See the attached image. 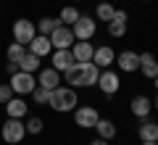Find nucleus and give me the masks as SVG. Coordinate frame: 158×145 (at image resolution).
Instances as JSON below:
<instances>
[{
  "mask_svg": "<svg viewBox=\"0 0 158 145\" xmlns=\"http://www.w3.org/2000/svg\"><path fill=\"white\" fill-rule=\"evenodd\" d=\"M48 106L53 111H58V113H69V111H74L79 106V95L69 84H58V87H53L48 92Z\"/></svg>",
  "mask_w": 158,
  "mask_h": 145,
  "instance_id": "f03ea898",
  "label": "nucleus"
},
{
  "mask_svg": "<svg viewBox=\"0 0 158 145\" xmlns=\"http://www.w3.org/2000/svg\"><path fill=\"white\" fill-rule=\"evenodd\" d=\"M116 66H118V71H124V74L137 71V69H140V53H135V50L116 53Z\"/></svg>",
  "mask_w": 158,
  "mask_h": 145,
  "instance_id": "9b49d317",
  "label": "nucleus"
},
{
  "mask_svg": "<svg viewBox=\"0 0 158 145\" xmlns=\"http://www.w3.org/2000/svg\"><path fill=\"white\" fill-rule=\"evenodd\" d=\"M90 145H111V143H108V140H103V137H98V140H92Z\"/></svg>",
  "mask_w": 158,
  "mask_h": 145,
  "instance_id": "7c9ffc66",
  "label": "nucleus"
},
{
  "mask_svg": "<svg viewBox=\"0 0 158 145\" xmlns=\"http://www.w3.org/2000/svg\"><path fill=\"white\" fill-rule=\"evenodd\" d=\"M95 132H98V137H103V140H108L111 143L113 137H116V124L111 122V119H98V124H95Z\"/></svg>",
  "mask_w": 158,
  "mask_h": 145,
  "instance_id": "aec40b11",
  "label": "nucleus"
},
{
  "mask_svg": "<svg viewBox=\"0 0 158 145\" xmlns=\"http://www.w3.org/2000/svg\"><path fill=\"white\" fill-rule=\"evenodd\" d=\"M27 50L34 53V56H40V58H45V56L53 53V45H50V40H48L45 34H34V40L27 45Z\"/></svg>",
  "mask_w": 158,
  "mask_h": 145,
  "instance_id": "f3484780",
  "label": "nucleus"
},
{
  "mask_svg": "<svg viewBox=\"0 0 158 145\" xmlns=\"http://www.w3.org/2000/svg\"><path fill=\"white\" fill-rule=\"evenodd\" d=\"M129 111H132L135 119H148L153 113V100L148 98V95L140 92V95H135V98L129 100Z\"/></svg>",
  "mask_w": 158,
  "mask_h": 145,
  "instance_id": "9d476101",
  "label": "nucleus"
},
{
  "mask_svg": "<svg viewBox=\"0 0 158 145\" xmlns=\"http://www.w3.org/2000/svg\"><path fill=\"white\" fill-rule=\"evenodd\" d=\"M48 92H50V90H45V87H34V92H32V100L37 103V106H48Z\"/></svg>",
  "mask_w": 158,
  "mask_h": 145,
  "instance_id": "cd10ccee",
  "label": "nucleus"
},
{
  "mask_svg": "<svg viewBox=\"0 0 158 145\" xmlns=\"http://www.w3.org/2000/svg\"><path fill=\"white\" fill-rule=\"evenodd\" d=\"M6 71H8V74H16V71H19V63L8 61V63H6Z\"/></svg>",
  "mask_w": 158,
  "mask_h": 145,
  "instance_id": "c756f323",
  "label": "nucleus"
},
{
  "mask_svg": "<svg viewBox=\"0 0 158 145\" xmlns=\"http://www.w3.org/2000/svg\"><path fill=\"white\" fill-rule=\"evenodd\" d=\"M142 3H145V0H142Z\"/></svg>",
  "mask_w": 158,
  "mask_h": 145,
  "instance_id": "f704fd0d",
  "label": "nucleus"
},
{
  "mask_svg": "<svg viewBox=\"0 0 158 145\" xmlns=\"http://www.w3.org/2000/svg\"><path fill=\"white\" fill-rule=\"evenodd\" d=\"M79 16H82V13H79L74 6H63V8H61V13H58V21H61V24H66V27H71V24L77 21Z\"/></svg>",
  "mask_w": 158,
  "mask_h": 145,
  "instance_id": "b1692460",
  "label": "nucleus"
},
{
  "mask_svg": "<svg viewBox=\"0 0 158 145\" xmlns=\"http://www.w3.org/2000/svg\"><path fill=\"white\" fill-rule=\"evenodd\" d=\"M156 143H158V140H156Z\"/></svg>",
  "mask_w": 158,
  "mask_h": 145,
  "instance_id": "c9c22d12",
  "label": "nucleus"
},
{
  "mask_svg": "<svg viewBox=\"0 0 158 145\" xmlns=\"http://www.w3.org/2000/svg\"><path fill=\"white\" fill-rule=\"evenodd\" d=\"M42 127H45V122H42L40 116H29L27 119V134H40Z\"/></svg>",
  "mask_w": 158,
  "mask_h": 145,
  "instance_id": "a878e982",
  "label": "nucleus"
},
{
  "mask_svg": "<svg viewBox=\"0 0 158 145\" xmlns=\"http://www.w3.org/2000/svg\"><path fill=\"white\" fill-rule=\"evenodd\" d=\"M108 34L111 37H124L127 34V21H108Z\"/></svg>",
  "mask_w": 158,
  "mask_h": 145,
  "instance_id": "bb28decb",
  "label": "nucleus"
},
{
  "mask_svg": "<svg viewBox=\"0 0 158 145\" xmlns=\"http://www.w3.org/2000/svg\"><path fill=\"white\" fill-rule=\"evenodd\" d=\"M13 42H21V45H29L37 34V24L29 21V19H16L13 21Z\"/></svg>",
  "mask_w": 158,
  "mask_h": 145,
  "instance_id": "423d86ee",
  "label": "nucleus"
},
{
  "mask_svg": "<svg viewBox=\"0 0 158 145\" xmlns=\"http://www.w3.org/2000/svg\"><path fill=\"white\" fill-rule=\"evenodd\" d=\"M63 77H66V84L74 87V90H77V87H95L98 77H100V69H98L92 61L74 63V66H69L66 71H63Z\"/></svg>",
  "mask_w": 158,
  "mask_h": 145,
  "instance_id": "f257e3e1",
  "label": "nucleus"
},
{
  "mask_svg": "<svg viewBox=\"0 0 158 145\" xmlns=\"http://www.w3.org/2000/svg\"><path fill=\"white\" fill-rule=\"evenodd\" d=\"M13 95H16V92L11 90V84H0V106H6Z\"/></svg>",
  "mask_w": 158,
  "mask_h": 145,
  "instance_id": "c85d7f7f",
  "label": "nucleus"
},
{
  "mask_svg": "<svg viewBox=\"0 0 158 145\" xmlns=\"http://www.w3.org/2000/svg\"><path fill=\"white\" fill-rule=\"evenodd\" d=\"M24 56H27V45H21V42H11V45H8V50H6V58H8V61L19 63Z\"/></svg>",
  "mask_w": 158,
  "mask_h": 145,
  "instance_id": "5701e85b",
  "label": "nucleus"
},
{
  "mask_svg": "<svg viewBox=\"0 0 158 145\" xmlns=\"http://www.w3.org/2000/svg\"><path fill=\"white\" fill-rule=\"evenodd\" d=\"M111 3H113V0H111Z\"/></svg>",
  "mask_w": 158,
  "mask_h": 145,
  "instance_id": "e433bc0d",
  "label": "nucleus"
},
{
  "mask_svg": "<svg viewBox=\"0 0 158 145\" xmlns=\"http://www.w3.org/2000/svg\"><path fill=\"white\" fill-rule=\"evenodd\" d=\"M92 53H95V48H92L90 40H77V42L71 45V56L77 63H87L92 61Z\"/></svg>",
  "mask_w": 158,
  "mask_h": 145,
  "instance_id": "ddd939ff",
  "label": "nucleus"
},
{
  "mask_svg": "<svg viewBox=\"0 0 158 145\" xmlns=\"http://www.w3.org/2000/svg\"><path fill=\"white\" fill-rule=\"evenodd\" d=\"M92 63H95L98 69H111V63H116V53H113L111 45H100V48H95V53H92Z\"/></svg>",
  "mask_w": 158,
  "mask_h": 145,
  "instance_id": "f8f14e48",
  "label": "nucleus"
},
{
  "mask_svg": "<svg viewBox=\"0 0 158 145\" xmlns=\"http://www.w3.org/2000/svg\"><path fill=\"white\" fill-rule=\"evenodd\" d=\"M40 61H42L40 56H34V53L27 50V56L19 61V69H21V71H29V74H37L40 69H42V63H40Z\"/></svg>",
  "mask_w": 158,
  "mask_h": 145,
  "instance_id": "412c9836",
  "label": "nucleus"
},
{
  "mask_svg": "<svg viewBox=\"0 0 158 145\" xmlns=\"http://www.w3.org/2000/svg\"><path fill=\"white\" fill-rule=\"evenodd\" d=\"M150 82H153V87H156V92H158V77H156V79H150Z\"/></svg>",
  "mask_w": 158,
  "mask_h": 145,
  "instance_id": "473e14b6",
  "label": "nucleus"
},
{
  "mask_svg": "<svg viewBox=\"0 0 158 145\" xmlns=\"http://www.w3.org/2000/svg\"><path fill=\"white\" fill-rule=\"evenodd\" d=\"M71 32H74V37H77V40H92V37H95V32H98V21H95V19H90V16H79L77 21L71 24Z\"/></svg>",
  "mask_w": 158,
  "mask_h": 145,
  "instance_id": "1a4fd4ad",
  "label": "nucleus"
},
{
  "mask_svg": "<svg viewBox=\"0 0 158 145\" xmlns=\"http://www.w3.org/2000/svg\"><path fill=\"white\" fill-rule=\"evenodd\" d=\"M98 119H100V113H98L95 106H77L74 108V124L82 129H95Z\"/></svg>",
  "mask_w": 158,
  "mask_h": 145,
  "instance_id": "0eeeda50",
  "label": "nucleus"
},
{
  "mask_svg": "<svg viewBox=\"0 0 158 145\" xmlns=\"http://www.w3.org/2000/svg\"><path fill=\"white\" fill-rule=\"evenodd\" d=\"M0 137L6 140L8 145H19L27 137V124H24L21 119H6V124L0 129Z\"/></svg>",
  "mask_w": 158,
  "mask_h": 145,
  "instance_id": "20e7f679",
  "label": "nucleus"
},
{
  "mask_svg": "<svg viewBox=\"0 0 158 145\" xmlns=\"http://www.w3.org/2000/svg\"><path fill=\"white\" fill-rule=\"evenodd\" d=\"M140 145H158V143H140Z\"/></svg>",
  "mask_w": 158,
  "mask_h": 145,
  "instance_id": "72a5a7b5",
  "label": "nucleus"
},
{
  "mask_svg": "<svg viewBox=\"0 0 158 145\" xmlns=\"http://www.w3.org/2000/svg\"><path fill=\"white\" fill-rule=\"evenodd\" d=\"M98 87H100L103 95H116L118 90H121V79H118V74L113 71V69H100V77H98Z\"/></svg>",
  "mask_w": 158,
  "mask_h": 145,
  "instance_id": "6e6552de",
  "label": "nucleus"
},
{
  "mask_svg": "<svg viewBox=\"0 0 158 145\" xmlns=\"http://www.w3.org/2000/svg\"><path fill=\"white\" fill-rule=\"evenodd\" d=\"M74 63H77V61H74V56H71V48H69V50H53L50 53V66L53 69H56V71H66V69L69 66H74Z\"/></svg>",
  "mask_w": 158,
  "mask_h": 145,
  "instance_id": "2eb2a0df",
  "label": "nucleus"
},
{
  "mask_svg": "<svg viewBox=\"0 0 158 145\" xmlns=\"http://www.w3.org/2000/svg\"><path fill=\"white\" fill-rule=\"evenodd\" d=\"M56 27H61V21L53 19V16H45V19H40V21H37V34H45V37H48Z\"/></svg>",
  "mask_w": 158,
  "mask_h": 145,
  "instance_id": "393cba45",
  "label": "nucleus"
},
{
  "mask_svg": "<svg viewBox=\"0 0 158 145\" xmlns=\"http://www.w3.org/2000/svg\"><path fill=\"white\" fill-rule=\"evenodd\" d=\"M48 40H50L53 50H69L74 42H77V37H74L71 27H66V24H61V27H56L50 34H48Z\"/></svg>",
  "mask_w": 158,
  "mask_h": 145,
  "instance_id": "39448f33",
  "label": "nucleus"
},
{
  "mask_svg": "<svg viewBox=\"0 0 158 145\" xmlns=\"http://www.w3.org/2000/svg\"><path fill=\"white\" fill-rule=\"evenodd\" d=\"M113 11H116V8H113L111 0H103V3H98V6H95V19H98V21H111Z\"/></svg>",
  "mask_w": 158,
  "mask_h": 145,
  "instance_id": "4be33fe9",
  "label": "nucleus"
},
{
  "mask_svg": "<svg viewBox=\"0 0 158 145\" xmlns=\"http://www.w3.org/2000/svg\"><path fill=\"white\" fill-rule=\"evenodd\" d=\"M27 100H24V98H21V95H13V98H11V100H8L6 103V116L8 119H24V116H27Z\"/></svg>",
  "mask_w": 158,
  "mask_h": 145,
  "instance_id": "a211bd4d",
  "label": "nucleus"
},
{
  "mask_svg": "<svg viewBox=\"0 0 158 145\" xmlns=\"http://www.w3.org/2000/svg\"><path fill=\"white\" fill-rule=\"evenodd\" d=\"M137 71H142L145 79H156L158 77V58L153 53H140V69Z\"/></svg>",
  "mask_w": 158,
  "mask_h": 145,
  "instance_id": "dca6fc26",
  "label": "nucleus"
},
{
  "mask_svg": "<svg viewBox=\"0 0 158 145\" xmlns=\"http://www.w3.org/2000/svg\"><path fill=\"white\" fill-rule=\"evenodd\" d=\"M137 137H140V143H156L158 140V124L150 122V119H140Z\"/></svg>",
  "mask_w": 158,
  "mask_h": 145,
  "instance_id": "6ab92c4d",
  "label": "nucleus"
},
{
  "mask_svg": "<svg viewBox=\"0 0 158 145\" xmlns=\"http://www.w3.org/2000/svg\"><path fill=\"white\" fill-rule=\"evenodd\" d=\"M153 108L158 111V92H156V98H153Z\"/></svg>",
  "mask_w": 158,
  "mask_h": 145,
  "instance_id": "2f4dec72",
  "label": "nucleus"
},
{
  "mask_svg": "<svg viewBox=\"0 0 158 145\" xmlns=\"http://www.w3.org/2000/svg\"><path fill=\"white\" fill-rule=\"evenodd\" d=\"M37 84H40V87H45V90L58 87V84H61V71H56L53 66L40 69V71H37Z\"/></svg>",
  "mask_w": 158,
  "mask_h": 145,
  "instance_id": "4468645a",
  "label": "nucleus"
},
{
  "mask_svg": "<svg viewBox=\"0 0 158 145\" xmlns=\"http://www.w3.org/2000/svg\"><path fill=\"white\" fill-rule=\"evenodd\" d=\"M34 87H37V77L29 71H21L19 69L16 74H11V90L16 95H21V98H27V95L34 92Z\"/></svg>",
  "mask_w": 158,
  "mask_h": 145,
  "instance_id": "7ed1b4c3",
  "label": "nucleus"
}]
</instances>
